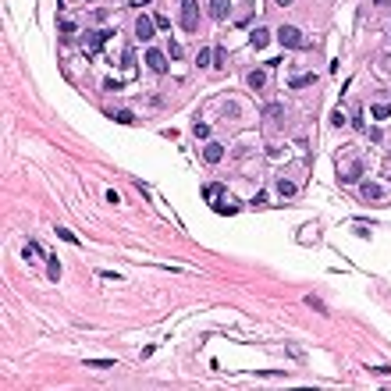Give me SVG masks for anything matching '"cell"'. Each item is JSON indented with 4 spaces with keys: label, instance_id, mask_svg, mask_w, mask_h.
<instances>
[{
    "label": "cell",
    "instance_id": "1",
    "mask_svg": "<svg viewBox=\"0 0 391 391\" xmlns=\"http://www.w3.org/2000/svg\"><path fill=\"white\" fill-rule=\"evenodd\" d=\"M278 43H281L285 50H302V47H306V36H302L299 25H281V29H278Z\"/></svg>",
    "mask_w": 391,
    "mask_h": 391
},
{
    "label": "cell",
    "instance_id": "2",
    "mask_svg": "<svg viewBox=\"0 0 391 391\" xmlns=\"http://www.w3.org/2000/svg\"><path fill=\"white\" fill-rule=\"evenodd\" d=\"M181 29H188V32L200 29V4L196 0H181Z\"/></svg>",
    "mask_w": 391,
    "mask_h": 391
},
{
    "label": "cell",
    "instance_id": "3",
    "mask_svg": "<svg viewBox=\"0 0 391 391\" xmlns=\"http://www.w3.org/2000/svg\"><path fill=\"white\" fill-rule=\"evenodd\" d=\"M110 36H114L110 29H96V32H89V39H86V54H93V57H96V54L103 50V43H107Z\"/></svg>",
    "mask_w": 391,
    "mask_h": 391
},
{
    "label": "cell",
    "instance_id": "4",
    "mask_svg": "<svg viewBox=\"0 0 391 391\" xmlns=\"http://www.w3.org/2000/svg\"><path fill=\"white\" fill-rule=\"evenodd\" d=\"M146 68L156 71V75H164V71H167V57L156 50V47H149V50H146Z\"/></svg>",
    "mask_w": 391,
    "mask_h": 391
},
{
    "label": "cell",
    "instance_id": "5",
    "mask_svg": "<svg viewBox=\"0 0 391 391\" xmlns=\"http://www.w3.org/2000/svg\"><path fill=\"white\" fill-rule=\"evenodd\" d=\"M153 32H156V22L153 18H135V39H142V43H149V39H153Z\"/></svg>",
    "mask_w": 391,
    "mask_h": 391
},
{
    "label": "cell",
    "instance_id": "6",
    "mask_svg": "<svg viewBox=\"0 0 391 391\" xmlns=\"http://www.w3.org/2000/svg\"><path fill=\"white\" fill-rule=\"evenodd\" d=\"M359 200H366V203H380V200H384V188H380L377 181H363V185H359Z\"/></svg>",
    "mask_w": 391,
    "mask_h": 391
},
{
    "label": "cell",
    "instance_id": "7",
    "mask_svg": "<svg viewBox=\"0 0 391 391\" xmlns=\"http://www.w3.org/2000/svg\"><path fill=\"white\" fill-rule=\"evenodd\" d=\"M207 11H210V18H214V22H224V18L231 15V0H210Z\"/></svg>",
    "mask_w": 391,
    "mask_h": 391
},
{
    "label": "cell",
    "instance_id": "8",
    "mask_svg": "<svg viewBox=\"0 0 391 391\" xmlns=\"http://www.w3.org/2000/svg\"><path fill=\"white\" fill-rule=\"evenodd\" d=\"M221 156H224V146L221 142H207L203 146V160L207 164H221Z\"/></svg>",
    "mask_w": 391,
    "mask_h": 391
},
{
    "label": "cell",
    "instance_id": "9",
    "mask_svg": "<svg viewBox=\"0 0 391 391\" xmlns=\"http://www.w3.org/2000/svg\"><path fill=\"white\" fill-rule=\"evenodd\" d=\"M249 43H253L256 50H263V47L270 43V32H267V29H253V32H249Z\"/></svg>",
    "mask_w": 391,
    "mask_h": 391
},
{
    "label": "cell",
    "instance_id": "10",
    "mask_svg": "<svg viewBox=\"0 0 391 391\" xmlns=\"http://www.w3.org/2000/svg\"><path fill=\"white\" fill-rule=\"evenodd\" d=\"M246 82H249V89H253V93H260V89L267 86V71H249V75H246Z\"/></svg>",
    "mask_w": 391,
    "mask_h": 391
},
{
    "label": "cell",
    "instance_id": "11",
    "mask_svg": "<svg viewBox=\"0 0 391 391\" xmlns=\"http://www.w3.org/2000/svg\"><path fill=\"white\" fill-rule=\"evenodd\" d=\"M107 117L117 121V125H135V114L132 110H107Z\"/></svg>",
    "mask_w": 391,
    "mask_h": 391
},
{
    "label": "cell",
    "instance_id": "12",
    "mask_svg": "<svg viewBox=\"0 0 391 391\" xmlns=\"http://www.w3.org/2000/svg\"><path fill=\"white\" fill-rule=\"evenodd\" d=\"M47 278L50 281H61V260L54 253H47Z\"/></svg>",
    "mask_w": 391,
    "mask_h": 391
},
{
    "label": "cell",
    "instance_id": "13",
    "mask_svg": "<svg viewBox=\"0 0 391 391\" xmlns=\"http://www.w3.org/2000/svg\"><path fill=\"white\" fill-rule=\"evenodd\" d=\"M359 178H363V164H352V167L341 171V181H345V185H348V181H359Z\"/></svg>",
    "mask_w": 391,
    "mask_h": 391
},
{
    "label": "cell",
    "instance_id": "14",
    "mask_svg": "<svg viewBox=\"0 0 391 391\" xmlns=\"http://www.w3.org/2000/svg\"><path fill=\"white\" fill-rule=\"evenodd\" d=\"M313 82H317V75H292V78H288L292 89H302V86H313Z\"/></svg>",
    "mask_w": 391,
    "mask_h": 391
},
{
    "label": "cell",
    "instance_id": "15",
    "mask_svg": "<svg viewBox=\"0 0 391 391\" xmlns=\"http://www.w3.org/2000/svg\"><path fill=\"white\" fill-rule=\"evenodd\" d=\"M370 114H373V121H387L391 103H373V107H370Z\"/></svg>",
    "mask_w": 391,
    "mask_h": 391
},
{
    "label": "cell",
    "instance_id": "16",
    "mask_svg": "<svg viewBox=\"0 0 391 391\" xmlns=\"http://www.w3.org/2000/svg\"><path fill=\"white\" fill-rule=\"evenodd\" d=\"M196 64H200V68H210V64H214V50H210V47H203L200 54H196Z\"/></svg>",
    "mask_w": 391,
    "mask_h": 391
},
{
    "label": "cell",
    "instance_id": "17",
    "mask_svg": "<svg viewBox=\"0 0 391 391\" xmlns=\"http://www.w3.org/2000/svg\"><path fill=\"white\" fill-rule=\"evenodd\" d=\"M263 114L270 117L274 125H281V107H278V103H267V107H263Z\"/></svg>",
    "mask_w": 391,
    "mask_h": 391
},
{
    "label": "cell",
    "instance_id": "18",
    "mask_svg": "<svg viewBox=\"0 0 391 391\" xmlns=\"http://www.w3.org/2000/svg\"><path fill=\"white\" fill-rule=\"evenodd\" d=\"M57 239H61V242H75V246H78V239H75V231H68V228H57Z\"/></svg>",
    "mask_w": 391,
    "mask_h": 391
},
{
    "label": "cell",
    "instance_id": "19",
    "mask_svg": "<svg viewBox=\"0 0 391 391\" xmlns=\"http://www.w3.org/2000/svg\"><path fill=\"white\" fill-rule=\"evenodd\" d=\"M278 192H281V196H295V192H299V188H295V185H292V181H278Z\"/></svg>",
    "mask_w": 391,
    "mask_h": 391
},
{
    "label": "cell",
    "instance_id": "20",
    "mask_svg": "<svg viewBox=\"0 0 391 391\" xmlns=\"http://www.w3.org/2000/svg\"><path fill=\"white\" fill-rule=\"evenodd\" d=\"M192 135H196V139H210V128H207V125L200 121V125H196V128H192Z\"/></svg>",
    "mask_w": 391,
    "mask_h": 391
},
{
    "label": "cell",
    "instance_id": "21",
    "mask_svg": "<svg viewBox=\"0 0 391 391\" xmlns=\"http://www.w3.org/2000/svg\"><path fill=\"white\" fill-rule=\"evenodd\" d=\"M22 256H25V260H36V256H39V246H36V242H29V246H25V253H22Z\"/></svg>",
    "mask_w": 391,
    "mask_h": 391
},
{
    "label": "cell",
    "instance_id": "22",
    "mask_svg": "<svg viewBox=\"0 0 391 391\" xmlns=\"http://www.w3.org/2000/svg\"><path fill=\"white\" fill-rule=\"evenodd\" d=\"M103 89L107 93H117V89H121V82H117V78H103Z\"/></svg>",
    "mask_w": 391,
    "mask_h": 391
},
{
    "label": "cell",
    "instance_id": "23",
    "mask_svg": "<svg viewBox=\"0 0 391 391\" xmlns=\"http://www.w3.org/2000/svg\"><path fill=\"white\" fill-rule=\"evenodd\" d=\"M331 125H334V128L345 125V114H341V110H331Z\"/></svg>",
    "mask_w": 391,
    "mask_h": 391
},
{
    "label": "cell",
    "instance_id": "24",
    "mask_svg": "<svg viewBox=\"0 0 391 391\" xmlns=\"http://www.w3.org/2000/svg\"><path fill=\"white\" fill-rule=\"evenodd\" d=\"M167 57H181V47L174 43V39H171V43H167Z\"/></svg>",
    "mask_w": 391,
    "mask_h": 391
},
{
    "label": "cell",
    "instance_id": "25",
    "mask_svg": "<svg viewBox=\"0 0 391 391\" xmlns=\"http://www.w3.org/2000/svg\"><path fill=\"white\" fill-rule=\"evenodd\" d=\"M214 68H217V71L224 68V50H214Z\"/></svg>",
    "mask_w": 391,
    "mask_h": 391
},
{
    "label": "cell",
    "instance_id": "26",
    "mask_svg": "<svg viewBox=\"0 0 391 391\" xmlns=\"http://www.w3.org/2000/svg\"><path fill=\"white\" fill-rule=\"evenodd\" d=\"M274 4H278V8H288V4H295V0H274Z\"/></svg>",
    "mask_w": 391,
    "mask_h": 391
}]
</instances>
